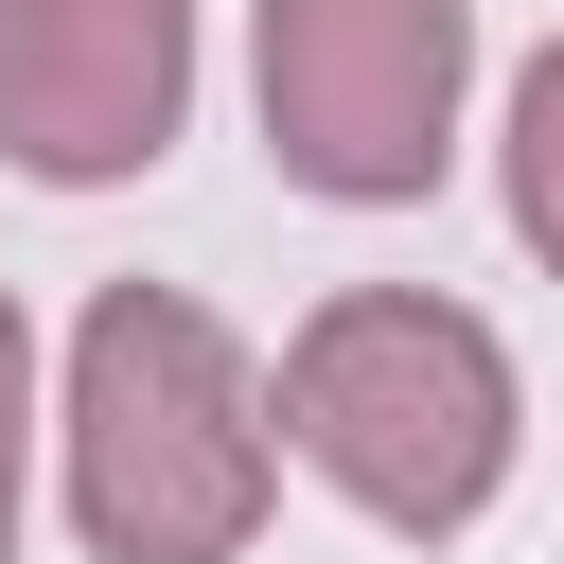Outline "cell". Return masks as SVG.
I'll return each mask as SVG.
<instances>
[{"mask_svg":"<svg viewBox=\"0 0 564 564\" xmlns=\"http://www.w3.org/2000/svg\"><path fill=\"white\" fill-rule=\"evenodd\" d=\"M35 317H18V282H0V546H18V511H35Z\"/></svg>","mask_w":564,"mask_h":564,"instance_id":"8992f818","label":"cell"},{"mask_svg":"<svg viewBox=\"0 0 564 564\" xmlns=\"http://www.w3.org/2000/svg\"><path fill=\"white\" fill-rule=\"evenodd\" d=\"M53 476L88 564H247V529L282 511V405L212 300L106 282L53 370Z\"/></svg>","mask_w":564,"mask_h":564,"instance_id":"6da1fadb","label":"cell"},{"mask_svg":"<svg viewBox=\"0 0 564 564\" xmlns=\"http://www.w3.org/2000/svg\"><path fill=\"white\" fill-rule=\"evenodd\" d=\"M247 88H264V159L300 194L405 212V194H441L458 106H476V0H264Z\"/></svg>","mask_w":564,"mask_h":564,"instance_id":"3957f363","label":"cell"},{"mask_svg":"<svg viewBox=\"0 0 564 564\" xmlns=\"http://www.w3.org/2000/svg\"><path fill=\"white\" fill-rule=\"evenodd\" d=\"M264 405H282V458H300L317 494H352L388 546H458V529L511 494V458H529L511 335H494L476 300H441V282H335V300L282 335Z\"/></svg>","mask_w":564,"mask_h":564,"instance_id":"7a4b0ae2","label":"cell"},{"mask_svg":"<svg viewBox=\"0 0 564 564\" xmlns=\"http://www.w3.org/2000/svg\"><path fill=\"white\" fill-rule=\"evenodd\" d=\"M494 194H511V247L564 282V35L511 70V106H494Z\"/></svg>","mask_w":564,"mask_h":564,"instance_id":"5b68a950","label":"cell"},{"mask_svg":"<svg viewBox=\"0 0 564 564\" xmlns=\"http://www.w3.org/2000/svg\"><path fill=\"white\" fill-rule=\"evenodd\" d=\"M194 123V0H0V159L53 194L159 176Z\"/></svg>","mask_w":564,"mask_h":564,"instance_id":"277c9868","label":"cell"}]
</instances>
